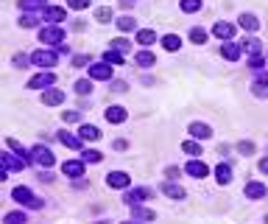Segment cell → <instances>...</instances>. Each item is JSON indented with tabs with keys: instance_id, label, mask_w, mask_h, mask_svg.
<instances>
[{
	"instance_id": "6da1fadb",
	"label": "cell",
	"mask_w": 268,
	"mask_h": 224,
	"mask_svg": "<svg viewBox=\"0 0 268 224\" xmlns=\"http://www.w3.org/2000/svg\"><path fill=\"white\" fill-rule=\"evenodd\" d=\"M56 62H59V54L56 51H48V48H39V51H34L31 54V65H36V67H56Z\"/></svg>"
},
{
	"instance_id": "7a4b0ae2",
	"label": "cell",
	"mask_w": 268,
	"mask_h": 224,
	"mask_svg": "<svg viewBox=\"0 0 268 224\" xmlns=\"http://www.w3.org/2000/svg\"><path fill=\"white\" fill-rule=\"evenodd\" d=\"M39 42L42 45H62L65 42V31H62L59 25H45V28L39 31Z\"/></svg>"
},
{
	"instance_id": "3957f363",
	"label": "cell",
	"mask_w": 268,
	"mask_h": 224,
	"mask_svg": "<svg viewBox=\"0 0 268 224\" xmlns=\"http://www.w3.org/2000/svg\"><path fill=\"white\" fill-rule=\"evenodd\" d=\"M31 160H34L36 165H42V168H50V165L56 163L53 152H50L48 146H34V149H31Z\"/></svg>"
},
{
	"instance_id": "277c9868",
	"label": "cell",
	"mask_w": 268,
	"mask_h": 224,
	"mask_svg": "<svg viewBox=\"0 0 268 224\" xmlns=\"http://www.w3.org/2000/svg\"><path fill=\"white\" fill-rule=\"evenodd\" d=\"M53 84H56V73L53 70H42L28 81V90H48V87H53Z\"/></svg>"
},
{
	"instance_id": "5b68a950",
	"label": "cell",
	"mask_w": 268,
	"mask_h": 224,
	"mask_svg": "<svg viewBox=\"0 0 268 224\" xmlns=\"http://www.w3.org/2000/svg\"><path fill=\"white\" fill-rule=\"evenodd\" d=\"M0 163L6 165L9 171H23L25 165H28V160L20 157V154H14V152H0Z\"/></svg>"
},
{
	"instance_id": "8992f818",
	"label": "cell",
	"mask_w": 268,
	"mask_h": 224,
	"mask_svg": "<svg viewBox=\"0 0 268 224\" xmlns=\"http://www.w3.org/2000/svg\"><path fill=\"white\" fill-rule=\"evenodd\" d=\"M89 79H92V81H109V79H112V65H106V62H95V65H89Z\"/></svg>"
},
{
	"instance_id": "52a82bcc",
	"label": "cell",
	"mask_w": 268,
	"mask_h": 224,
	"mask_svg": "<svg viewBox=\"0 0 268 224\" xmlns=\"http://www.w3.org/2000/svg\"><path fill=\"white\" fill-rule=\"evenodd\" d=\"M151 196V191L148 188H134V191H126V196H123V202L129 207H137V205H143L145 199Z\"/></svg>"
},
{
	"instance_id": "ba28073f",
	"label": "cell",
	"mask_w": 268,
	"mask_h": 224,
	"mask_svg": "<svg viewBox=\"0 0 268 224\" xmlns=\"http://www.w3.org/2000/svg\"><path fill=\"white\" fill-rule=\"evenodd\" d=\"M106 185H109V188H129L131 176L126 174V171H109V174H106Z\"/></svg>"
},
{
	"instance_id": "9c48e42d",
	"label": "cell",
	"mask_w": 268,
	"mask_h": 224,
	"mask_svg": "<svg viewBox=\"0 0 268 224\" xmlns=\"http://www.w3.org/2000/svg\"><path fill=\"white\" fill-rule=\"evenodd\" d=\"M42 104L45 107H59L65 101V90H56V87H48V90H42Z\"/></svg>"
},
{
	"instance_id": "30bf717a",
	"label": "cell",
	"mask_w": 268,
	"mask_h": 224,
	"mask_svg": "<svg viewBox=\"0 0 268 224\" xmlns=\"http://www.w3.org/2000/svg\"><path fill=\"white\" fill-rule=\"evenodd\" d=\"M240 54H243V48H240V42H232V39H227V42L221 45V56L227 62H238Z\"/></svg>"
},
{
	"instance_id": "8fae6325",
	"label": "cell",
	"mask_w": 268,
	"mask_h": 224,
	"mask_svg": "<svg viewBox=\"0 0 268 224\" xmlns=\"http://www.w3.org/2000/svg\"><path fill=\"white\" fill-rule=\"evenodd\" d=\"M62 174L70 176V180H81L84 176V160H67V163L62 165Z\"/></svg>"
},
{
	"instance_id": "7c38bea8",
	"label": "cell",
	"mask_w": 268,
	"mask_h": 224,
	"mask_svg": "<svg viewBox=\"0 0 268 224\" xmlns=\"http://www.w3.org/2000/svg\"><path fill=\"white\" fill-rule=\"evenodd\" d=\"M187 132L193 135V140H209L212 138V126H209V123H201V121H193Z\"/></svg>"
},
{
	"instance_id": "4fadbf2b",
	"label": "cell",
	"mask_w": 268,
	"mask_h": 224,
	"mask_svg": "<svg viewBox=\"0 0 268 224\" xmlns=\"http://www.w3.org/2000/svg\"><path fill=\"white\" fill-rule=\"evenodd\" d=\"M243 194H246V199H251V202H257V199H262V196L268 194L265 191V185L262 182H246V188H243Z\"/></svg>"
},
{
	"instance_id": "5bb4252c",
	"label": "cell",
	"mask_w": 268,
	"mask_h": 224,
	"mask_svg": "<svg viewBox=\"0 0 268 224\" xmlns=\"http://www.w3.org/2000/svg\"><path fill=\"white\" fill-rule=\"evenodd\" d=\"M185 171L190 176H196V180H204V176L209 174V168H207V163H204V160H190V163L185 165Z\"/></svg>"
},
{
	"instance_id": "9a60e30c",
	"label": "cell",
	"mask_w": 268,
	"mask_h": 224,
	"mask_svg": "<svg viewBox=\"0 0 268 224\" xmlns=\"http://www.w3.org/2000/svg\"><path fill=\"white\" fill-rule=\"evenodd\" d=\"M42 17H45V23H65L67 12H65V9H59V6H45Z\"/></svg>"
},
{
	"instance_id": "2e32d148",
	"label": "cell",
	"mask_w": 268,
	"mask_h": 224,
	"mask_svg": "<svg viewBox=\"0 0 268 224\" xmlns=\"http://www.w3.org/2000/svg\"><path fill=\"white\" fill-rule=\"evenodd\" d=\"M162 194L168 196V199H176V202H182L185 199V188L182 185H176V182H162Z\"/></svg>"
},
{
	"instance_id": "e0dca14e",
	"label": "cell",
	"mask_w": 268,
	"mask_h": 224,
	"mask_svg": "<svg viewBox=\"0 0 268 224\" xmlns=\"http://www.w3.org/2000/svg\"><path fill=\"white\" fill-rule=\"evenodd\" d=\"M59 143L65 146V149H73V152H78L84 140L78 138V135H73V132H67V129H65V132H59Z\"/></svg>"
},
{
	"instance_id": "ac0fdd59",
	"label": "cell",
	"mask_w": 268,
	"mask_h": 224,
	"mask_svg": "<svg viewBox=\"0 0 268 224\" xmlns=\"http://www.w3.org/2000/svg\"><path fill=\"white\" fill-rule=\"evenodd\" d=\"M12 199L20 202L23 207H28L31 202H34V194H31V188H25V185H17V188L12 191Z\"/></svg>"
},
{
	"instance_id": "d6986e66",
	"label": "cell",
	"mask_w": 268,
	"mask_h": 224,
	"mask_svg": "<svg viewBox=\"0 0 268 224\" xmlns=\"http://www.w3.org/2000/svg\"><path fill=\"white\" fill-rule=\"evenodd\" d=\"M212 34L218 36V39H224V42H227V39H232V36H235V25L232 23H215L212 25Z\"/></svg>"
},
{
	"instance_id": "ffe728a7",
	"label": "cell",
	"mask_w": 268,
	"mask_h": 224,
	"mask_svg": "<svg viewBox=\"0 0 268 224\" xmlns=\"http://www.w3.org/2000/svg\"><path fill=\"white\" fill-rule=\"evenodd\" d=\"M215 180H218L221 185H229V182H232V165H227V163L215 165Z\"/></svg>"
},
{
	"instance_id": "44dd1931",
	"label": "cell",
	"mask_w": 268,
	"mask_h": 224,
	"mask_svg": "<svg viewBox=\"0 0 268 224\" xmlns=\"http://www.w3.org/2000/svg\"><path fill=\"white\" fill-rule=\"evenodd\" d=\"M240 48H243L249 56H257V54H260V51H262V42H260V39H257V36H246L243 42H240Z\"/></svg>"
},
{
	"instance_id": "7402d4cb",
	"label": "cell",
	"mask_w": 268,
	"mask_h": 224,
	"mask_svg": "<svg viewBox=\"0 0 268 224\" xmlns=\"http://www.w3.org/2000/svg\"><path fill=\"white\" fill-rule=\"evenodd\" d=\"M238 23H240V28H243V31H249V34H251V31H257V28H260V20H257L254 14H246V12L238 17Z\"/></svg>"
},
{
	"instance_id": "603a6c76",
	"label": "cell",
	"mask_w": 268,
	"mask_h": 224,
	"mask_svg": "<svg viewBox=\"0 0 268 224\" xmlns=\"http://www.w3.org/2000/svg\"><path fill=\"white\" fill-rule=\"evenodd\" d=\"M20 12L42 14V12H45V0H20Z\"/></svg>"
},
{
	"instance_id": "cb8c5ba5",
	"label": "cell",
	"mask_w": 268,
	"mask_h": 224,
	"mask_svg": "<svg viewBox=\"0 0 268 224\" xmlns=\"http://www.w3.org/2000/svg\"><path fill=\"white\" fill-rule=\"evenodd\" d=\"M78 138L81 140H101V129L92 126V123H84V126L78 129Z\"/></svg>"
},
{
	"instance_id": "d4e9b609",
	"label": "cell",
	"mask_w": 268,
	"mask_h": 224,
	"mask_svg": "<svg viewBox=\"0 0 268 224\" xmlns=\"http://www.w3.org/2000/svg\"><path fill=\"white\" fill-rule=\"evenodd\" d=\"M126 118H129V112H126L123 107H109L106 109V121L109 123H123Z\"/></svg>"
},
{
	"instance_id": "484cf974",
	"label": "cell",
	"mask_w": 268,
	"mask_h": 224,
	"mask_svg": "<svg viewBox=\"0 0 268 224\" xmlns=\"http://www.w3.org/2000/svg\"><path fill=\"white\" fill-rule=\"evenodd\" d=\"M134 65H140V67H154V65H156V56L151 54V51H140V54H134Z\"/></svg>"
},
{
	"instance_id": "4316f807",
	"label": "cell",
	"mask_w": 268,
	"mask_h": 224,
	"mask_svg": "<svg viewBox=\"0 0 268 224\" xmlns=\"http://www.w3.org/2000/svg\"><path fill=\"white\" fill-rule=\"evenodd\" d=\"M162 48L171 51V54H173V51H179V48H182V36H176V34H165V36H162Z\"/></svg>"
},
{
	"instance_id": "83f0119b",
	"label": "cell",
	"mask_w": 268,
	"mask_h": 224,
	"mask_svg": "<svg viewBox=\"0 0 268 224\" xmlns=\"http://www.w3.org/2000/svg\"><path fill=\"white\" fill-rule=\"evenodd\" d=\"M3 224H28V216H25V210H12L3 216Z\"/></svg>"
},
{
	"instance_id": "f1b7e54d",
	"label": "cell",
	"mask_w": 268,
	"mask_h": 224,
	"mask_svg": "<svg viewBox=\"0 0 268 224\" xmlns=\"http://www.w3.org/2000/svg\"><path fill=\"white\" fill-rule=\"evenodd\" d=\"M182 152L190 154V157H201V140H185L182 143Z\"/></svg>"
},
{
	"instance_id": "f546056e",
	"label": "cell",
	"mask_w": 268,
	"mask_h": 224,
	"mask_svg": "<svg viewBox=\"0 0 268 224\" xmlns=\"http://www.w3.org/2000/svg\"><path fill=\"white\" fill-rule=\"evenodd\" d=\"M42 14H34V12H23L20 14V28H34L36 23H39Z\"/></svg>"
},
{
	"instance_id": "4dcf8cb0",
	"label": "cell",
	"mask_w": 268,
	"mask_h": 224,
	"mask_svg": "<svg viewBox=\"0 0 268 224\" xmlns=\"http://www.w3.org/2000/svg\"><path fill=\"white\" fill-rule=\"evenodd\" d=\"M154 42H156V31H151V28L137 31V45H154Z\"/></svg>"
},
{
	"instance_id": "1f68e13d",
	"label": "cell",
	"mask_w": 268,
	"mask_h": 224,
	"mask_svg": "<svg viewBox=\"0 0 268 224\" xmlns=\"http://www.w3.org/2000/svg\"><path fill=\"white\" fill-rule=\"evenodd\" d=\"M73 90H76L78 96H89V93H92V79H78L76 84H73Z\"/></svg>"
},
{
	"instance_id": "d6a6232c",
	"label": "cell",
	"mask_w": 268,
	"mask_h": 224,
	"mask_svg": "<svg viewBox=\"0 0 268 224\" xmlns=\"http://www.w3.org/2000/svg\"><path fill=\"white\" fill-rule=\"evenodd\" d=\"M6 143H9V149H12V152H14V154H20V157L31 160V152H28V149H23V143H17V140H14V138H9V140H6Z\"/></svg>"
},
{
	"instance_id": "836d02e7",
	"label": "cell",
	"mask_w": 268,
	"mask_h": 224,
	"mask_svg": "<svg viewBox=\"0 0 268 224\" xmlns=\"http://www.w3.org/2000/svg\"><path fill=\"white\" fill-rule=\"evenodd\" d=\"M179 6H182L185 14H196V12H201V0H182Z\"/></svg>"
},
{
	"instance_id": "e575fe53",
	"label": "cell",
	"mask_w": 268,
	"mask_h": 224,
	"mask_svg": "<svg viewBox=\"0 0 268 224\" xmlns=\"http://www.w3.org/2000/svg\"><path fill=\"white\" fill-rule=\"evenodd\" d=\"M103 62H106V65H123V54L115 51V48H109L106 54H103Z\"/></svg>"
},
{
	"instance_id": "d590c367",
	"label": "cell",
	"mask_w": 268,
	"mask_h": 224,
	"mask_svg": "<svg viewBox=\"0 0 268 224\" xmlns=\"http://www.w3.org/2000/svg\"><path fill=\"white\" fill-rule=\"evenodd\" d=\"M115 25H118V28L123 31V34H126V31H134V17L123 14V17H118V23H115Z\"/></svg>"
},
{
	"instance_id": "8d00e7d4",
	"label": "cell",
	"mask_w": 268,
	"mask_h": 224,
	"mask_svg": "<svg viewBox=\"0 0 268 224\" xmlns=\"http://www.w3.org/2000/svg\"><path fill=\"white\" fill-rule=\"evenodd\" d=\"M81 160H84V163H101L103 154L95 152V149H87V152H81Z\"/></svg>"
},
{
	"instance_id": "74e56055",
	"label": "cell",
	"mask_w": 268,
	"mask_h": 224,
	"mask_svg": "<svg viewBox=\"0 0 268 224\" xmlns=\"http://www.w3.org/2000/svg\"><path fill=\"white\" fill-rule=\"evenodd\" d=\"M190 39H193L196 45H204V42H207V31L196 25V28H190Z\"/></svg>"
},
{
	"instance_id": "f35d334b",
	"label": "cell",
	"mask_w": 268,
	"mask_h": 224,
	"mask_svg": "<svg viewBox=\"0 0 268 224\" xmlns=\"http://www.w3.org/2000/svg\"><path fill=\"white\" fill-rule=\"evenodd\" d=\"M62 121H65V123H76V121H81V112L67 109V112H62Z\"/></svg>"
},
{
	"instance_id": "ab89813d",
	"label": "cell",
	"mask_w": 268,
	"mask_h": 224,
	"mask_svg": "<svg viewBox=\"0 0 268 224\" xmlns=\"http://www.w3.org/2000/svg\"><path fill=\"white\" fill-rule=\"evenodd\" d=\"M251 93H254L257 98H265V96H268V84H262V81H254V84H251Z\"/></svg>"
},
{
	"instance_id": "60d3db41",
	"label": "cell",
	"mask_w": 268,
	"mask_h": 224,
	"mask_svg": "<svg viewBox=\"0 0 268 224\" xmlns=\"http://www.w3.org/2000/svg\"><path fill=\"white\" fill-rule=\"evenodd\" d=\"M95 20L98 23H109L112 20V9H95Z\"/></svg>"
},
{
	"instance_id": "b9f144b4",
	"label": "cell",
	"mask_w": 268,
	"mask_h": 224,
	"mask_svg": "<svg viewBox=\"0 0 268 224\" xmlns=\"http://www.w3.org/2000/svg\"><path fill=\"white\" fill-rule=\"evenodd\" d=\"M28 62H31V56H25V54H14V56H12V65H14V67H25Z\"/></svg>"
},
{
	"instance_id": "7bdbcfd3",
	"label": "cell",
	"mask_w": 268,
	"mask_h": 224,
	"mask_svg": "<svg viewBox=\"0 0 268 224\" xmlns=\"http://www.w3.org/2000/svg\"><path fill=\"white\" fill-rule=\"evenodd\" d=\"M238 152H240V154H254V143H251V140H240V143H238Z\"/></svg>"
},
{
	"instance_id": "ee69618b",
	"label": "cell",
	"mask_w": 268,
	"mask_h": 224,
	"mask_svg": "<svg viewBox=\"0 0 268 224\" xmlns=\"http://www.w3.org/2000/svg\"><path fill=\"white\" fill-rule=\"evenodd\" d=\"M134 218H143V221H151V218H154V213L151 210H143V207H134Z\"/></svg>"
},
{
	"instance_id": "f6af8a7d",
	"label": "cell",
	"mask_w": 268,
	"mask_h": 224,
	"mask_svg": "<svg viewBox=\"0 0 268 224\" xmlns=\"http://www.w3.org/2000/svg\"><path fill=\"white\" fill-rule=\"evenodd\" d=\"M112 48L120 51V54H126V51H129V42H126L123 36H120V39H112Z\"/></svg>"
},
{
	"instance_id": "bcb514c9",
	"label": "cell",
	"mask_w": 268,
	"mask_h": 224,
	"mask_svg": "<svg viewBox=\"0 0 268 224\" xmlns=\"http://www.w3.org/2000/svg\"><path fill=\"white\" fill-rule=\"evenodd\" d=\"M67 6L76 9V12H81V9H87V6H89V0H67Z\"/></svg>"
},
{
	"instance_id": "7dc6e473",
	"label": "cell",
	"mask_w": 268,
	"mask_h": 224,
	"mask_svg": "<svg viewBox=\"0 0 268 224\" xmlns=\"http://www.w3.org/2000/svg\"><path fill=\"white\" fill-rule=\"evenodd\" d=\"M249 65L254 67V70H262V56H260V54H257V56H251V59H249Z\"/></svg>"
},
{
	"instance_id": "c3c4849f",
	"label": "cell",
	"mask_w": 268,
	"mask_h": 224,
	"mask_svg": "<svg viewBox=\"0 0 268 224\" xmlns=\"http://www.w3.org/2000/svg\"><path fill=\"white\" fill-rule=\"evenodd\" d=\"M42 205H45V199H39V196H34V202H31L28 207H31V210H39Z\"/></svg>"
},
{
	"instance_id": "681fc988",
	"label": "cell",
	"mask_w": 268,
	"mask_h": 224,
	"mask_svg": "<svg viewBox=\"0 0 268 224\" xmlns=\"http://www.w3.org/2000/svg\"><path fill=\"white\" fill-rule=\"evenodd\" d=\"M254 81H262V84H268V70H257V79Z\"/></svg>"
},
{
	"instance_id": "f907efd6",
	"label": "cell",
	"mask_w": 268,
	"mask_h": 224,
	"mask_svg": "<svg viewBox=\"0 0 268 224\" xmlns=\"http://www.w3.org/2000/svg\"><path fill=\"white\" fill-rule=\"evenodd\" d=\"M87 56H76V59H73V65H76V67H84V65H87Z\"/></svg>"
},
{
	"instance_id": "816d5d0a",
	"label": "cell",
	"mask_w": 268,
	"mask_h": 224,
	"mask_svg": "<svg viewBox=\"0 0 268 224\" xmlns=\"http://www.w3.org/2000/svg\"><path fill=\"white\" fill-rule=\"evenodd\" d=\"M165 176H171V180H173V176H179V168H176V165H171V168L165 171Z\"/></svg>"
},
{
	"instance_id": "f5cc1de1",
	"label": "cell",
	"mask_w": 268,
	"mask_h": 224,
	"mask_svg": "<svg viewBox=\"0 0 268 224\" xmlns=\"http://www.w3.org/2000/svg\"><path fill=\"white\" fill-rule=\"evenodd\" d=\"M112 90H115V93H123V90H126V84H123V81H115Z\"/></svg>"
},
{
	"instance_id": "db71d44e",
	"label": "cell",
	"mask_w": 268,
	"mask_h": 224,
	"mask_svg": "<svg viewBox=\"0 0 268 224\" xmlns=\"http://www.w3.org/2000/svg\"><path fill=\"white\" fill-rule=\"evenodd\" d=\"M6 174H9V168H6V165H3V163H0V182L6 180Z\"/></svg>"
},
{
	"instance_id": "11a10c76",
	"label": "cell",
	"mask_w": 268,
	"mask_h": 224,
	"mask_svg": "<svg viewBox=\"0 0 268 224\" xmlns=\"http://www.w3.org/2000/svg\"><path fill=\"white\" fill-rule=\"evenodd\" d=\"M260 171H265V174H268V160H262V163H260Z\"/></svg>"
},
{
	"instance_id": "9f6ffc18",
	"label": "cell",
	"mask_w": 268,
	"mask_h": 224,
	"mask_svg": "<svg viewBox=\"0 0 268 224\" xmlns=\"http://www.w3.org/2000/svg\"><path fill=\"white\" fill-rule=\"evenodd\" d=\"M120 224H140V221H120Z\"/></svg>"
},
{
	"instance_id": "6f0895ef",
	"label": "cell",
	"mask_w": 268,
	"mask_h": 224,
	"mask_svg": "<svg viewBox=\"0 0 268 224\" xmlns=\"http://www.w3.org/2000/svg\"><path fill=\"white\" fill-rule=\"evenodd\" d=\"M95 224H109V221H95Z\"/></svg>"
},
{
	"instance_id": "680465c9",
	"label": "cell",
	"mask_w": 268,
	"mask_h": 224,
	"mask_svg": "<svg viewBox=\"0 0 268 224\" xmlns=\"http://www.w3.org/2000/svg\"><path fill=\"white\" fill-rule=\"evenodd\" d=\"M265 224H268V216H265Z\"/></svg>"
}]
</instances>
